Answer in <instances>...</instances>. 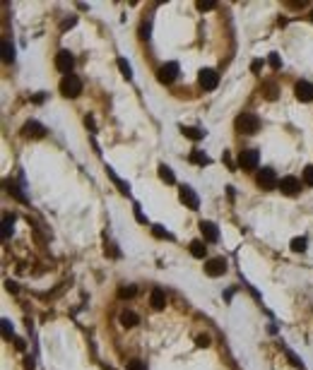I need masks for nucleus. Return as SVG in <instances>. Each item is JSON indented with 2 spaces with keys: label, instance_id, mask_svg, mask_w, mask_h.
I'll use <instances>...</instances> for the list:
<instances>
[{
  "label": "nucleus",
  "instance_id": "obj_25",
  "mask_svg": "<svg viewBox=\"0 0 313 370\" xmlns=\"http://www.w3.org/2000/svg\"><path fill=\"white\" fill-rule=\"evenodd\" d=\"M267 62H270V67H272V70H280V67H282V61H280V56H277V53H270Z\"/></svg>",
  "mask_w": 313,
  "mask_h": 370
},
{
  "label": "nucleus",
  "instance_id": "obj_8",
  "mask_svg": "<svg viewBox=\"0 0 313 370\" xmlns=\"http://www.w3.org/2000/svg\"><path fill=\"white\" fill-rule=\"evenodd\" d=\"M179 197H181V202L186 204L188 209H198V207H200V200H198L195 190H193V187H188V185H183V187H181Z\"/></svg>",
  "mask_w": 313,
  "mask_h": 370
},
{
  "label": "nucleus",
  "instance_id": "obj_28",
  "mask_svg": "<svg viewBox=\"0 0 313 370\" xmlns=\"http://www.w3.org/2000/svg\"><path fill=\"white\" fill-rule=\"evenodd\" d=\"M128 370H147V366H145L142 361H130V363H128Z\"/></svg>",
  "mask_w": 313,
  "mask_h": 370
},
{
  "label": "nucleus",
  "instance_id": "obj_31",
  "mask_svg": "<svg viewBox=\"0 0 313 370\" xmlns=\"http://www.w3.org/2000/svg\"><path fill=\"white\" fill-rule=\"evenodd\" d=\"M154 236H157V238H171V233H166L162 226H154Z\"/></svg>",
  "mask_w": 313,
  "mask_h": 370
},
{
  "label": "nucleus",
  "instance_id": "obj_38",
  "mask_svg": "<svg viewBox=\"0 0 313 370\" xmlns=\"http://www.w3.org/2000/svg\"><path fill=\"white\" fill-rule=\"evenodd\" d=\"M311 22H313V12H311Z\"/></svg>",
  "mask_w": 313,
  "mask_h": 370
},
{
  "label": "nucleus",
  "instance_id": "obj_15",
  "mask_svg": "<svg viewBox=\"0 0 313 370\" xmlns=\"http://www.w3.org/2000/svg\"><path fill=\"white\" fill-rule=\"evenodd\" d=\"M137 322H140V317H137L132 310H123V312H121V324H123V327H135Z\"/></svg>",
  "mask_w": 313,
  "mask_h": 370
},
{
  "label": "nucleus",
  "instance_id": "obj_14",
  "mask_svg": "<svg viewBox=\"0 0 313 370\" xmlns=\"http://www.w3.org/2000/svg\"><path fill=\"white\" fill-rule=\"evenodd\" d=\"M149 306L154 310H162L166 306V293H164L162 289H152V293H149Z\"/></svg>",
  "mask_w": 313,
  "mask_h": 370
},
{
  "label": "nucleus",
  "instance_id": "obj_37",
  "mask_svg": "<svg viewBox=\"0 0 313 370\" xmlns=\"http://www.w3.org/2000/svg\"><path fill=\"white\" fill-rule=\"evenodd\" d=\"M7 291H12V293H15V291H17V284H15V281H7Z\"/></svg>",
  "mask_w": 313,
  "mask_h": 370
},
{
  "label": "nucleus",
  "instance_id": "obj_4",
  "mask_svg": "<svg viewBox=\"0 0 313 370\" xmlns=\"http://www.w3.org/2000/svg\"><path fill=\"white\" fill-rule=\"evenodd\" d=\"M157 77H159L162 84H171V82L179 77V62H166V65H162L159 72H157Z\"/></svg>",
  "mask_w": 313,
  "mask_h": 370
},
{
  "label": "nucleus",
  "instance_id": "obj_7",
  "mask_svg": "<svg viewBox=\"0 0 313 370\" xmlns=\"http://www.w3.org/2000/svg\"><path fill=\"white\" fill-rule=\"evenodd\" d=\"M198 79H200V87L207 89V92L217 89V84H219V75L214 70H200V77Z\"/></svg>",
  "mask_w": 313,
  "mask_h": 370
},
{
  "label": "nucleus",
  "instance_id": "obj_29",
  "mask_svg": "<svg viewBox=\"0 0 313 370\" xmlns=\"http://www.w3.org/2000/svg\"><path fill=\"white\" fill-rule=\"evenodd\" d=\"M198 346H200V349H207V346H210V337H207V334H200V337H198Z\"/></svg>",
  "mask_w": 313,
  "mask_h": 370
},
{
  "label": "nucleus",
  "instance_id": "obj_6",
  "mask_svg": "<svg viewBox=\"0 0 313 370\" xmlns=\"http://www.w3.org/2000/svg\"><path fill=\"white\" fill-rule=\"evenodd\" d=\"M258 161H260V156H258V152H255V149H246V152H241V154H239V166H241V169H246V171L258 169Z\"/></svg>",
  "mask_w": 313,
  "mask_h": 370
},
{
  "label": "nucleus",
  "instance_id": "obj_11",
  "mask_svg": "<svg viewBox=\"0 0 313 370\" xmlns=\"http://www.w3.org/2000/svg\"><path fill=\"white\" fill-rule=\"evenodd\" d=\"M200 231H202V236H205L207 243H217L219 241V231H217V226L212 221H202L200 224Z\"/></svg>",
  "mask_w": 313,
  "mask_h": 370
},
{
  "label": "nucleus",
  "instance_id": "obj_3",
  "mask_svg": "<svg viewBox=\"0 0 313 370\" xmlns=\"http://www.w3.org/2000/svg\"><path fill=\"white\" fill-rule=\"evenodd\" d=\"M258 185L263 187V190H275V187H280V181H277V176H275V171L272 169H263L260 173H258Z\"/></svg>",
  "mask_w": 313,
  "mask_h": 370
},
{
  "label": "nucleus",
  "instance_id": "obj_21",
  "mask_svg": "<svg viewBox=\"0 0 313 370\" xmlns=\"http://www.w3.org/2000/svg\"><path fill=\"white\" fill-rule=\"evenodd\" d=\"M12 58H15V51H12L10 41H2V61H5V62H12Z\"/></svg>",
  "mask_w": 313,
  "mask_h": 370
},
{
  "label": "nucleus",
  "instance_id": "obj_2",
  "mask_svg": "<svg viewBox=\"0 0 313 370\" xmlns=\"http://www.w3.org/2000/svg\"><path fill=\"white\" fill-rule=\"evenodd\" d=\"M258 127H260V121H258L255 113H244V116L236 118V130H239V132L253 135V132H258Z\"/></svg>",
  "mask_w": 313,
  "mask_h": 370
},
{
  "label": "nucleus",
  "instance_id": "obj_27",
  "mask_svg": "<svg viewBox=\"0 0 313 370\" xmlns=\"http://www.w3.org/2000/svg\"><path fill=\"white\" fill-rule=\"evenodd\" d=\"M2 334H5V339H12V324H10V320H2Z\"/></svg>",
  "mask_w": 313,
  "mask_h": 370
},
{
  "label": "nucleus",
  "instance_id": "obj_5",
  "mask_svg": "<svg viewBox=\"0 0 313 370\" xmlns=\"http://www.w3.org/2000/svg\"><path fill=\"white\" fill-rule=\"evenodd\" d=\"M227 272V260L224 257H212L205 262V274L207 277H222Z\"/></svg>",
  "mask_w": 313,
  "mask_h": 370
},
{
  "label": "nucleus",
  "instance_id": "obj_19",
  "mask_svg": "<svg viewBox=\"0 0 313 370\" xmlns=\"http://www.w3.org/2000/svg\"><path fill=\"white\" fill-rule=\"evenodd\" d=\"M183 135H186L188 139H202L205 137V132L200 127H183Z\"/></svg>",
  "mask_w": 313,
  "mask_h": 370
},
{
  "label": "nucleus",
  "instance_id": "obj_35",
  "mask_svg": "<svg viewBox=\"0 0 313 370\" xmlns=\"http://www.w3.org/2000/svg\"><path fill=\"white\" fill-rule=\"evenodd\" d=\"M214 2H198V10H212Z\"/></svg>",
  "mask_w": 313,
  "mask_h": 370
},
{
  "label": "nucleus",
  "instance_id": "obj_33",
  "mask_svg": "<svg viewBox=\"0 0 313 370\" xmlns=\"http://www.w3.org/2000/svg\"><path fill=\"white\" fill-rule=\"evenodd\" d=\"M287 356H289V361H292V363H294L297 368H304V363H301V361H299V358H297V356H294L292 351H287Z\"/></svg>",
  "mask_w": 313,
  "mask_h": 370
},
{
  "label": "nucleus",
  "instance_id": "obj_9",
  "mask_svg": "<svg viewBox=\"0 0 313 370\" xmlns=\"http://www.w3.org/2000/svg\"><path fill=\"white\" fill-rule=\"evenodd\" d=\"M72 65H75L72 53H70V51H58V56H56V67H58L61 72H65V75H70Z\"/></svg>",
  "mask_w": 313,
  "mask_h": 370
},
{
  "label": "nucleus",
  "instance_id": "obj_18",
  "mask_svg": "<svg viewBox=\"0 0 313 370\" xmlns=\"http://www.w3.org/2000/svg\"><path fill=\"white\" fill-rule=\"evenodd\" d=\"M205 250H207V247H205V243H202V241H193V243H190V255H193V257H198V260H202V257H205Z\"/></svg>",
  "mask_w": 313,
  "mask_h": 370
},
{
  "label": "nucleus",
  "instance_id": "obj_20",
  "mask_svg": "<svg viewBox=\"0 0 313 370\" xmlns=\"http://www.w3.org/2000/svg\"><path fill=\"white\" fill-rule=\"evenodd\" d=\"M118 70L123 72L125 79H130V77H132V67H130V62L125 61V58H118Z\"/></svg>",
  "mask_w": 313,
  "mask_h": 370
},
{
  "label": "nucleus",
  "instance_id": "obj_26",
  "mask_svg": "<svg viewBox=\"0 0 313 370\" xmlns=\"http://www.w3.org/2000/svg\"><path fill=\"white\" fill-rule=\"evenodd\" d=\"M304 183L313 187V166H306L304 169Z\"/></svg>",
  "mask_w": 313,
  "mask_h": 370
},
{
  "label": "nucleus",
  "instance_id": "obj_13",
  "mask_svg": "<svg viewBox=\"0 0 313 370\" xmlns=\"http://www.w3.org/2000/svg\"><path fill=\"white\" fill-rule=\"evenodd\" d=\"M294 92H297V99H299V101H313V84L311 82H299V84L294 87Z\"/></svg>",
  "mask_w": 313,
  "mask_h": 370
},
{
  "label": "nucleus",
  "instance_id": "obj_23",
  "mask_svg": "<svg viewBox=\"0 0 313 370\" xmlns=\"http://www.w3.org/2000/svg\"><path fill=\"white\" fill-rule=\"evenodd\" d=\"M306 246H309V241H306L304 236L292 241V250H294V252H304V250H306Z\"/></svg>",
  "mask_w": 313,
  "mask_h": 370
},
{
  "label": "nucleus",
  "instance_id": "obj_24",
  "mask_svg": "<svg viewBox=\"0 0 313 370\" xmlns=\"http://www.w3.org/2000/svg\"><path fill=\"white\" fill-rule=\"evenodd\" d=\"M118 296L121 298H132L135 296V286H121L118 289Z\"/></svg>",
  "mask_w": 313,
  "mask_h": 370
},
{
  "label": "nucleus",
  "instance_id": "obj_12",
  "mask_svg": "<svg viewBox=\"0 0 313 370\" xmlns=\"http://www.w3.org/2000/svg\"><path fill=\"white\" fill-rule=\"evenodd\" d=\"M22 132L27 135V137H34V139H39V137H44L46 135V127L41 123H36V121H29V123L22 127Z\"/></svg>",
  "mask_w": 313,
  "mask_h": 370
},
{
  "label": "nucleus",
  "instance_id": "obj_36",
  "mask_svg": "<svg viewBox=\"0 0 313 370\" xmlns=\"http://www.w3.org/2000/svg\"><path fill=\"white\" fill-rule=\"evenodd\" d=\"M224 161L229 164V169H234V161H231V156H229V152H224Z\"/></svg>",
  "mask_w": 313,
  "mask_h": 370
},
{
  "label": "nucleus",
  "instance_id": "obj_16",
  "mask_svg": "<svg viewBox=\"0 0 313 370\" xmlns=\"http://www.w3.org/2000/svg\"><path fill=\"white\" fill-rule=\"evenodd\" d=\"M190 161L198 164V166H207V164H210V156H207L205 152H200V149H193V152H190Z\"/></svg>",
  "mask_w": 313,
  "mask_h": 370
},
{
  "label": "nucleus",
  "instance_id": "obj_10",
  "mask_svg": "<svg viewBox=\"0 0 313 370\" xmlns=\"http://www.w3.org/2000/svg\"><path fill=\"white\" fill-rule=\"evenodd\" d=\"M280 190H282L284 195H297V192L301 190V183H299V178L287 176V178H282V181H280Z\"/></svg>",
  "mask_w": 313,
  "mask_h": 370
},
{
  "label": "nucleus",
  "instance_id": "obj_1",
  "mask_svg": "<svg viewBox=\"0 0 313 370\" xmlns=\"http://www.w3.org/2000/svg\"><path fill=\"white\" fill-rule=\"evenodd\" d=\"M61 94L63 96H67V99H75V96L82 94V82H80L77 75H65V77H63L61 79Z\"/></svg>",
  "mask_w": 313,
  "mask_h": 370
},
{
  "label": "nucleus",
  "instance_id": "obj_30",
  "mask_svg": "<svg viewBox=\"0 0 313 370\" xmlns=\"http://www.w3.org/2000/svg\"><path fill=\"white\" fill-rule=\"evenodd\" d=\"M265 89H267V94H265L267 99H275L277 96V87L275 84H265Z\"/></svg>",
  "mask_w": 313,
  "mask_h": 370
},
{
  "label": "nucleus",
  "instance_id": "obj_32",
  "mask_svg": "<svg viewBox=\"0 0 313 370\" xmlns=\"http://www.w3.org/2000/svg\"><path fill=\"white\" fill-rule=\"evenodd\" d=\"M10 192H12V195H15V197H17V200H19V202H27V197H24V195H22V192H19V190H17V187H15V185H12V187H10Z\"/></svg>",
  "mask_w": 313,
  "mask_h": 370
},
{
  "label": "nucleus",
  "instance_id": "obj_17",
  "mask_svg": "<svg viewBox=\"0 0 313 370\" xmlns=\"http://www.w3.org/2000/svg\"><path fill=\"white\" fill-rule=\"evenodd\" d=\"M159 178H162L164 183H169V185L176 183V176H174V171H171L166 164H162V166H159Z\"/></svg>",
  "mask_w": 313,
  "mask_h": 370
},
{
  "label": "nucleus",
  "instance_id": "obj_34",
  "mask_svg": "<svg viewBox=\"0 0 313 370\" xmlns=\"http://www.w3.org/2000/svg\"><path fill=\"white\" fill-rule=\"evenodd\" d=\"M250 70H253V72H260V70H263V61H253L250 62Z\"/></svg>",
  "mask_w": 313,
  "mask_h": 370
},
{
  "label": "nucleus",
  "instance_id": "obj_22",
  "mask_svg": "<svg viewBox=\"0 0 313 370\" xmlns=\"http://www.w3.org/2000/svg\"><path fill=\"white\" fill-rule=\"evenodd\" d=\"M12 224H15V216H5V221H2V238H10Z\"/></svg>",
  "mask_w": 313,
  "mask_h": 370
}]
</instances>
